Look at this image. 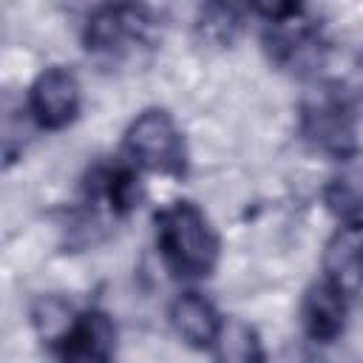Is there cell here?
<instances>
[{
    "label": "cell",
    "instance_id": "1",
    "mask_svg": "<svg viewBox=\"0 0 363 363\" xmlns=\"http://www.w3.org/2000/svg\"><path fill=\"white\" fill-rule=\"evenodd\" d=\"M156 247L164 264L187 281L207 278L218 264V235L204 210L187 199H176L153 216Z\"/></svg>",
    "mask_w": 363,
    "mask_h": 363
},
{
    "label": "cell",
    "instance_id": "2",
    "mask_svg": "<svg viewBox=\"0 0 363 363\" xmlns=\"http://www.w3.org/2000/svg\"><path fill=\"white\" fill-rule=\"evenodd\" d=\"M125 156L130 159L133 167L159 176H182L187 164L182 130L164 108H147L128 125Z\"/></svg>",
    "mask_w": 363,
    "mask_h": 363
},
{
    "label": "cell",
    "instance_id": "3",
    "mask_svg": "<svg viewBox=\"0 0 363 363\" xmlns=\"http://www.w3.org/2000/svg\"><path fill=\"white\" fill-rule=\"evenodd\" d=\"M28 116L43 130H62L68 128L82 108V85L77 74L65 65H48L43 68L34 82L28 85L26 99Z\"/></svg>",
    "mask_w": 363,
    "mask_h": 363
},
{
    "label": "cell",
    "instance_id": "4",
    "mask_svg": "<svg viewBox=\"0 0 363 363\" xmlns=\"http://www.w3.org/2000/svg\"><path fill=\"white\" fill-rule=\"evenodd\" d=\"M54 352L60 363H113L116 326L102 309H82L54 343Z\"/></svg>",
    "mask_w": 363,
    "mask_h": 363
},
{
    "label": "cell",
    "instance_id": "5",
    "mask_svg": "<svg viewBox=\"0 0 363 363\" xmlns=\"http://www.w3.org/2000/svg\"><path fill=\"white\" fill-rule=\"evenodd\" d=\"M301 326L315 343H332L346 326V292L329 278L315 281L301 301Z\"/></svg>",
    "mask_w": 363,
    "mask_h": 363
},
{
    "label": "cell",
    "instance_id": "6",
    "mask_svg": "<svg viewBox=\"0 0 363 363\" xmlns=\"http://www.w3.org/2000/svg\"><path fill=\"white\" fill-rule=\"evenodd\" d=\"M170 323L176 335L193 349H213L224 318L201 292H182L170 303Z\"/></svg>",
    "mask_w": 363,
    "mask_h": 363
},
{
    "label": "cell",
    "instance_id": "7",
    "mask_svg": "<svg viewBox=\"0 0 363 363\" xmlns=\"http://www.w3.org/2000/svg\"><path fill=\"white\" fill-rule=\"evenodd\" d=\"M323 269V278L337 284L346 295L363 284V227H340V233L326 244Z\"/></svg>",
    "mask_w": 363,
    "mask_h": 363
},
{
    "label": "cell",
    "instance_id": "8",
    "mask_svg": "<svg viewBox=\"0 0 363 363\" xmlns=\"http://www.w3.org/2000/svg\"><path fill=\"white\" fill-rule=\"evenodd\" d=\"M142 28V14L130 6H102L85 23V43L91 51L122 48L128 37Z\"/></svg>",
    "mask_w": 363,
    "mask_h": 363
},
{
    "label": "cell",
    "instance_id": "9",
    "mask_svg": "<svg viewBox=\"0 0 363 363\" xmlns=\"http://www.w3.org/2000/svg\"><path fill=\"white\" fill-rule=\"evenodd\" d=\"M213 352H216V363H267L264 343L255 326H250L241 318H224Z\"/></svg>",
    "mask_w": 363,
    "mask_h": 363
},
{
    "label": "cell",
    "instance_id": "10",
    "mask_svg": "<svg viewBox=\"0 0 363 363\" xmlns=\"http://www.w3.org/2000/svg\"><path fill=\"white\" fill-rule=\"evenodd\" d=\"M329 207L332 213L352 227H363V164H346L329 184Z\"/></svg>",
    "mask_w": 363,
    "mask_h": 363
},
{
    "label": "cell",
    "instance_id": "11",
    "mask_svg": "<svg viewBox=\"0 0 363 363\" xmlns=\"http://www.w3.org/2000/svg\"><path fill=\"white\" fill-rule=\"evenodd\" d=\"M306 130L309 136L326 147V150H337L346 153L349 142H352V125L346 122V113L340 105L335 102H320L306 113Z\"/></svg>",
    "mask_w": 363,
    "mask_h": 363
},
{
    "label": "cell",
    "instance_id": "12",
    "mask_svg": "<svg viewBox=\"0 0 363 363\" xmlns=\"http://www.w3.org/2000/svg\"><path fill=\"white\" fill-rule=\"evenodd\" d=\"M99 193L105 196L108 207L113 213H128L139 201V176L133 164H116L102 173L99 179Z\"/></svg>",
    "mask_w": 363,
    "mask_h": 363
},
{
    "label": "cell",
    "instance_id": "13",
    "mask_svg": "<svg viewBox=\"0 0 363 363\" xmlns=\"http://www.w3.org/2000/svg\"><path fill=\"white\" fill-rule=\"evenodd\" d=\"M77 318V309L71 303H65L62 298H40L37 306L31 309V320H34V329L40 332L43 340H48L51 346L68 332V326L74 323Z\"/></svg>",
    "mask_w": 363,
    "mask_h": 363
}]
</instances>
